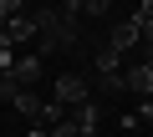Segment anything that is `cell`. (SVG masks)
Here are the masks:
<instances>
[{"label": "cell", "instance_id": "obj_5", "mask_svg": "<svg viewBox=\"0 0 153 137\" xmlns=\"http://www.w3.org/2000/svg\"><path fill=\"white\" fill-rule=\"evenodd\" d=\"M71 122H76V137H97V122H102V107H97V97L76 107V112H71Z\"/></svg>", "mask_w": 153, "mask_h": 137}, {"label": "cell", "instance_id": "obj_10", "mask_svg": "<svg viewBox=\"0 0 153 137\" xmlns=\"http://www.w3.org/2000/svg\"><path fill=\"white\" fill-rule=\"evenodd\" d=\"M61 117H66V107H61V102H46V107H41V117H36V122H41V127H56V122H61Z\"/></svg>", "mask_w": 153, "mask_h": 137}, {"label": "cell", "instance_id": "obj_7", "mask_svg": "<svg viewBox=\"0 0 153 137\" xmlns=\"http://www.w3.org/2000/svg\"><path fill=\"white\" fill-rule=\"evenodd\" d=\"M92 71H97V76H123V56H117L107 41H102V46H97V56H92Z\"/></svg>", "mask_w": 153, "mask_h": 137}, {"label": "cell", "instance_id": "obj_13", "mask_svg": "<svg viewBox=\"0 0 153 137\" xmlns=\"http://www.w3.org/2000/svg\"><path fill=\"white\" fill-rule=\"evenodd\" d=\"M112 0H82V15H107Z\"/></svg>", "mask_w": 153, "mask_h": 137}, {"label": "cell", "instance_id": "obj_1", "mask_svg": "<svg viewBox=\"0 0 153 137\" xmlns=\"http://www.w3.org/2000/svg\"><path fill=\"white\" fill-rule=\"evenodd\" d=\"M36 36H41V56H51V51H71V46H76V21H66L61 10L41 5V10H36Z\"/></svg>", "mask_w": 153, "mask_h": 137}, {"label": "cell", "instance_id": "obj_11", "mask_svg": "<svg viewBox=\"0 0 153 137\" xmlns=\"http://www.w3.org/2000/svg\"><path fill=\"white\" fill-rule=\"evenodd\" d=\"M46 132H51V137H76V122H71V117H61V122H56V127H46Z\"/></svg>", "mask_w": 153, "mask_h": 137}, {"label": "cell", "instance_id": "obj_2", "mask_svg": "<svg viewBox=\"0 0 153 137\" xmlns=\"http://www.w3.org/2000/svg\"><path fill=\"white\" fill-rule=\"evenodd\" d=\"M51 102H61V107H82V102H92V86H87L82 76L66 71V76H56V97H51Z\"/></svg>", "mask_w": 153, "mask_h": 137}, {"label": "cell", "instance_id": "obj_8", "mask_svg": "<svg viewBox=\"0 0 153 137\" xmlns=\"http://www.w3.org/2000/svg\"><path fill=\"white\" fill-rule=\"evenodd\" d=\"M36 76H41V56H21V61H16V71H10L16 86H31Z\"/></svg>", "mask_w": 153, "mask_h": 137}, {"label": "cell", "instance_id": "obj_9", "mask_svg": "<svg viewBox=\"0 0 153 137\" xmlns=\"http://www.w3.org/2000/svg\"><path fill=\"white\" fill-rule=\"evenodd\" d=\"M10 107H16V112H21V117H41V107H46V102H41V97H36V92H31V86H21V92H16V102H10Z\"/></svg>", "mask_w": 153, "mask_h": 137}, {"label": "cell", "instance_id": "obj_14", "mask_svg": "<svg viewBox=\"0 0 153 137\" xmlns=\"http://www.w3.org/2000/svg\"><path fill=\"white\" fill-rule=\"evenodd\" d=\"M16 92H21V86H16L10 76H0V102H16Z\"/></svg>", "mask_w": 153, "mask_h": 137}, {"label": "cell", "instance_id": "obj_6", "mask_svg": "<svg viewBox=\"0 0 153 137\" xmlns=\"http://www.w3.org/2000/svg\"><path fill=\"white\" fill-rule=\"evenodd\" d=\"M0 36H5L10 46H16V41H36V15H26V10H21L16 21H5V26H0Z\"/></svg>", "mask_w": 153, "mask_h": 137}, {"label": "cell", "instance_id": "obj_15", "mask_svg": "<svg viewBox=\"0 0 153 137\" xmlns=\"http://www.w3.org/2000/svg\"><path fill=\"white\" fill-rule=\"evenodd\" d=\"M133 117H138V122H153V97H143V102H138V112H133Z\"/></svg>", "mask_w": 153, "mask_h": 137}, {"label": "cell", "instance_id": "obj_4", "mask_svg": "<svg viewBox=\"0 0 153 137\" xmlns=\"http://www.w3.org/2000/svg\"><path fill=\"white\" fill-rule=\"evenodd\" d=\"M107 46H112L117 56H123V51H133V46H143V26H138L133 15H128V21H117V26H112V36H107Z\"/></svg>", "mask_w": 153, "mask_h": 137}, {"label": "cell", "instance_id": "obj_16", "mask_svg": "<svg viewBox=\"0 0 153 137\" xmlns=\"http://www.w3.org/2000/svg\"><path fill=\"white\" fill-rule=\"evenodd\" d=\"M133 21H153V0H138V10H133Z\"/></svg>", "mask_w": 153, "mask_h": 137}, {"label": "cell", "instance_id": "obj_3", "mask_svg": "<svg viewBox=\"0 0 153 137\" xmlns=\"http://www.w3.org/2000/svg\"><path fill=\"white\" fill-rule=\"evenodd\" d=\"M123 92H133L138 102L153 97V66H148V61H138V66H128V71H123Z\"/></svg>", "mask_w": 153, "mask_h": 137}, {"label": "cell", "instance_id": "obj_12", "mask_svg": "<svg viewBox=\"0 0 153 137\" xmlns=\"http://www.w3.org/2000/svg\"><path fill=\"white\" fill-rule=\"evenodd\" d=\"M66 21H82V0H61V5H56Z\"/></svg>", "mask_w": 153, "mask_h": 137}, {"label": "cell", "instance_id": "obj_17", "mask_svg": "<svg viewBox=\"0 0 153 137\" xmlns=\"http://www.w3.org/2000/svg\"><path fill=\"white\" fill-rule=\"evenodd\" d=\"M26 137H51V132H46V127H31V132H26Z\"/></svg>", "mask_w": 153, "mask_h": 137}]
</instances>
